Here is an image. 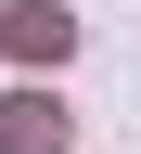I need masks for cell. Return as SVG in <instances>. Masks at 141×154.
<instances>
[{"label": "cell", "instance_id": "obj_1", "mask_svg": "<svg viewBox=\"0 0 141 154\" xmlns=\"http://www.w3.org/2000/svg\"><path fill=\"white\" fill-rule=\"evenodd\" d=\"M0 154H64V103L51 90H13L0 103Z\"/></svg>", "mask_w": 141, "mask_h": 154}, {"label": "cell", "instance_id": "obj_2", "mask_svg": "<svg viewBox=\"0 0 141 154\" xmlns=\"http://www.w3.org/2000/svg\"><path fill=\"white\" fill-rule=\"evenodd\" d=\"M13 51H26V64H64L77 51V13L64 0H13Z\"/></svg>", "mask_w": 141, "mask_h": 154}]
</instances>
